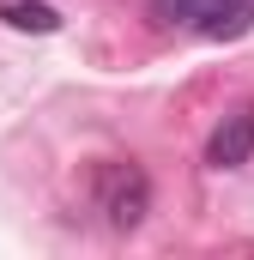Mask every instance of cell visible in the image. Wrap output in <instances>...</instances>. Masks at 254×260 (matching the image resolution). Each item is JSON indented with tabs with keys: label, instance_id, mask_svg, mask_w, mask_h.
<instances>
[{
	"label": "cell",
	"instance_id": "6da1fadb",
	"mask_svg": "<svg viewBox=\"0 0 254 260\" xmlns=\"http://www.w3.org/2000/svg\"><path fill=\"white\" fill-rule=\"evenodd\" d=\"M97 206H103V218H109V230H139L145 224V212H151V182H145V170L133 164V157H109V164H97Z\"/></svg>",
	"mask_w": 254,
	"mask_h": 260
},
{
	"label": "cell",
	"instance_id": "7a4b0ae2",
	"mask_svg": "<svg viewBox=\"0 0 254 260\" xmlns=\"http://www.w3.org/2000/svg\"><path fill=\"white\" fill-rule=\"evenodd\" d=\"M248 157H254V103H242L236 115H224V121L212 127L206 164H212V170H242Z\"/></svg>",
	"mask_w": 254,
	"mask_h": 260
},
{
	"label": "cell",
	"instance_id": "3957f363",
	"mask_svg": "<svg viewBox=\"0 0 254 260\" xmlns=\"http://www.w3.org/2000/svg\"><path fill=\"white\" fill-rule=\"evenodd\" d=\"M194 24H200V37H212V43L248 37L254 30V0H200Z\"/></svg>",
	"mask_w": 254,
	"mask_h": 260
},
{
	"label": "cell",
	"instance_id": "277c9868",
	"mask_svg": "<svg viewBox=\"0 0 254 260\" xmlns=\"http://www.w3.org/2000/svg\"><path fill=\"white\" fill-rule=\"evenodd\" d=\"M0 18H6L12 30H30V37L61 30V12H55V6H43V0H6V6H0Z\"/></svg>",
	"mask_w": 254,
	"mask_h": 260
},
{
	"label": "cell",
	"instance_id": "5b68a950",
	"mask_svg": "<svg viewBox=\"0 0 254 260\" xmlns=\"http://www.w3.org/2000/svg\"><path fill=\"white\" fill-rule=\"evenodd\" d=\"M200 0H151V24H188Z\"/></svg>",
	"mask_w": 254,
	"mask_h": 260
}]
</instances>
